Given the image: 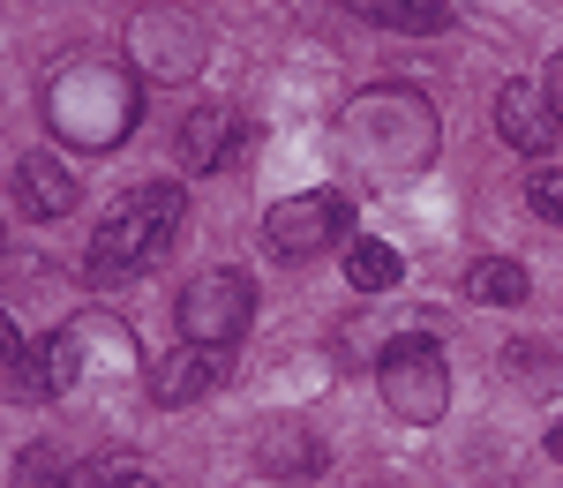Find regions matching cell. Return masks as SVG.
<instances>
[{"label":"cell","instance_id":"cell-1","mask_svg":"<svg viewBox=\"0 0 563 488\" xmlns=\"http://www.w3.org/2000/svg\"><path fill=\"white\" fill-rule=\"evenodd\" d=\"M135 121H143V84L129 60L76 53L45 76V129L68 151H121Z\"/></svg>","mask_w":563,"mask_h":488},{"label":"cell","instance_id":"cell-2","mask_svg":"<svg viewBox=\"0 0 563 488\" xmlns=\"http://www.w3.org/2000/svg\"><path fill=\"white\" fill-rule=\"evenodd\" d=\"M339 129H346L353 158L376 166V174H421L435 158V143H443V121H435V106L413 84L361 90L346 113H339Z\"/></svg>","mask_w":563,"mask_h":488},{"label":"cell","instance_id":"cell-3","mask_svg":"<svg viewBox=\"0 0 563 488\" xmlns=\"http://www.w3.org/2000/svg\"><path fill=\"white\" fill-rule=\"evenodd\" d=\"M180 225H188V188H174V180H143V188H129V196L106 211V225H98L90 278H106V286H113V278H143V270L174 248Z\"/></svg>","mask_w":563,"mask_h":488},{"label":"cell","instance_id":"cell-4","mask_svg":"<svg viewBox=\"0 0 563 488\" xmlns=\"http://www.w3.org/2000/svg\"><path fill=\"white\" fill-rule=\"evenodd\" d=\"M376 391H384V406L406 429H435V421H443V406H451V361H443V339H435L429 323L384 339V354H376Z\"/></svg>","mask_w":563,"mask_h":488},{"label":"cell","instance_id":"cell-5","mask_svg":"<svg viewBox=\"0 0 563 488\" xmlns=\"http://www.w3.org/2000/svg\"><path fill=\"white\" fill-rule=\"evenodd\" d=\"M211 60V38L188 8H143L129 15V68L143 84H188Z\"/></svg>","mask_w":563,"mask_h":488},{"label":"cell","instance_id":"cell-6","mask_svg":"<svg viewBox=\"0 0 563 488\" xmlns=\"http://www.w3.org/2000/svg\"><path fill=\"white\" fill-rule=\"evenodd\" d=\"M45 354H53V384H60V391H84V384H106V376L143 368V354H135V339H129L121 315H84V323L53 331Z\"/></svg>","mask_w":563,"mask_h":488},{"label":"cell","instance_id":"cell-7","mask_svg":"<svg viewBox=\"0 0 563 488\" xmlns=\"http://www.w3.org/2000/svg\"><path fill=\"white\" fill-rule=\"evenodd\" d=\"M180 339H196V346H233L241 331H249V315H256V286H249V270H196L188 286H180Z\"/></svg>","mask_w":563,"mask_h":488},{"label":"cell","instance_id":"cell-8","mask_svg":"<svg viewBox=\"0 0 563 488\" xmlns=\"http://www.w3.org/2000/svg\"><path fill=\"white\" fill-rule=\"evenodd\" d=\"M346 196H331V188H316V196H286V203H271L263 211V241L286 256V264H301V256H323V248H339L346 241Z\"/></svg>","mask_w":563,"mask_h":488},{"label":"cell","instance_id":"cell-9","mask_svg":"<svg viewBox=\"0 0 563 488\" xmlns=\"http://www.w3.org/2000/svg\"><path fill=\"white\" fill-rule=\"evenodd\" d=\"M225 368H233V346H196V339H180L166 361H151V406H196L211 399L218 384H225Z\"/></svg>","mask_w":563,"mask_h":488},{"label":"cell","instance_id":"cell-10","mask_svg":"<svg viewBox=\"0 0 563 488\" xmlns=\"http://www.w3.org/2000/svg\"><path fill=\"white\" fill-rule=\"evenodd\" d=\"M556 113H549V98H541V84H504L496 90V135L511 143V151H526V158H549L556 151Z\"/></svg>","mask_w":563,"mask_h":488},{"label":"cell","instance_id":"cell-11","mask_svg":"<svg viewBox=\"0 0 563 488\" xmlns=\"http://www.w3.org/2000/svg\"><path fill=\"white\" fill-rule=\"evenodd\" d=\"M8 196H15V211H23V219H68V211H76V174H68L60 158L31 151V158H15Z\"/></svg>","mask_w":563,"mask_h":488},{"label":"cell","instance_id":"cell-12","mask_svg":"<svg viewBox=\"0 0 563 488\" xmlns=\"http://www.w3.org/2000/svg\"><path fill=\"white\" fill-rule=\"evenodd\" d=\"M256 466L271 474V481H316V474L331 466V451H323V436H316V429H301V421H263Z\"/></svg>","mask_w":563,"mask_h":488},{"label":"cell","instance_id":"cell-13","mask_svg":"<svg viewBox=\"0 0 563 488\" xmlns=\"http://www.w3.org/2000/svg\"><path fill=\"white\" fill-rule=\"evenodd\" d=\"M241 143H249V129H241L233 106H196V113L180 121V158H188L196 174H218Z\"/></svg>","mask_w":563,"mask_h":488},{"label":"cell","instance_id":"cell-14","mask_svg":"<svg viewBox=\"0 0 563 488\" xmlns=\"http://www.w3.org/2000/svg\"><path fill=\"white\" fill-rule=\"evenodd\" d=\"M353 8L384 31H406V38H435L459 23V0H353Z\"/></svg>","mask_w":563,"mask_h":488},{"label":"cell","instance_id":"cell-15","mask_svg":"<svg viewBox=\"0 0 563 488\" xmlns=\"http://www.w3.org/2000/svg\"><path fill=\"white\" fill-rule=\"evenodd\" d=\"M466 293H474L481 309H519L526 293H533V278H526V264H511V256H481V264L466 270Z\"/></svg>","mask_w":563,"mask_h":488},{"label":"cell","instance_id":"cell-16","mask_svg":"<svg viewBox=\"0 0 563 488\" xmlns=\"http://www.w3.org/2000/svg\"><path fill=\"white\" fill-rule=\"evenodd\" d=\"M406 278V256L390 241H346V286L353 293H390Z\"/></svg>","mask_w":563,"mask_h":488},{"label":"cell","instance_id":"cell-17","mask_svg":"<svg viewBox=\"0 0 563 488\" xmlns=\"http://www.w3.org/2000/svg\"><path fill=\"white\" fill-rule=\"evenodd\" d=\"M68 451L60 444H31L23 458H15V474H8V488H68Z\"/></svg>","mask_w":563,"mask_h":488},{"label":"cell","instance_id":"cell-18","mask_svg":"<svg viewBox=\"0 0 563 488\" xmlns=\"http://www.w3.org/2000/svg\"><path fill=\"white\" fill-rule=\"evenodd\" d=\"M8 391H23V399H60V384H53V354H45V346H23L15 368H8Z\"/></svg>","mask_w":563,"mask_h":488},{"label":"cell","instance_id":"cell-19","mask_svg":"<svg viewBox=\"0 0 563 488\" xmlns=\"http://www.w3.org/2000/svg\"><path fill=\"white\" fill-rule=\"evenodd\" d=\"M526 211L541 225H563V166H533L526 174Z\"/></svg>","mask_w":563,"mask_h":488},{"label":"cell","instance_id":"cell-20","mask_svg":"<svg viewBox=\"0 0 563 488\" xmlns=\"http://www.w3.org/2000/svg\"><path fill=\"white\" fill-rule=\"evenodd\" d=\"M135 474V458H121V451H106V458H84L76 474H68V488H121Z\"/></svg>","mask_w":563,"mask_h":488},{"label":"cell","instance_id":"cell-21","mask_svg":"<svg viewBox=\"0 0 563 488\" xmlns=\"http://www.w3.org/2000/svg\"><path fill=\"white\" fill-rule=\"evenodd\" d=\"M504 368H519V376H541V368H549V346H504Z\"/></svg>","mask_w":563,"mask_h":488},{"label":"cell","instance_id":"cell-22","mask_svg":"<svg viewBox=\"0 0 563 488\" xmlns=\"http://www.w3.org/2000/svg\"><path fill=\"white\" fill-rule=\"evenodd\" d=\"M541 98H549V113L563 121V45L549 53V76H541Z\"/></svg>","mask_w":563,"mask_h":488},{"label":"cell","instance_id":"cell-23","mask_svg":"<svg viewBox=\"0 0 563 488\" xmlns=\"http://www.w3.org/2000/svg\"><path fill=\"white\" fill-rule=\"evenodd\" d=\"M15 354H23V331H15V323L0 315V368H15Z\"/></svg>","mask_w":563,"mask_h":488},{"label":"cell","instance_id":"cell-24","mask_svg":"<svg viewBox=\"0 0 563 488\" xmlns=\"http://www.w3.org/2000/svg\"><path fill=\"white\" fill-rule=\"evenodd\" d=\"M549 458H556V466H563V429H549Z\"/></svg>","mask_w":563,"mask_h":488},{"label":"cell","instance_id":"cell-25","mask_svg":"<svg viewBox=\"0 0 563 488\" xmlns=\"http://www.w3.org/2000/svg\"><path fill=\"white\" fill-rule=\"evenodd\" d=\"M0 248H8V225H0Z\"/></svg>","mask_w":563,"mask_h":488}]
</instances>
